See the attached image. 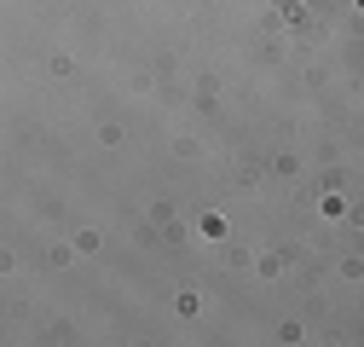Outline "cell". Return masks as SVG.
<instances>
[{"mask_svg": "<svg viewBox=\"0 0 364 347\" xmlns=\"http://www.w3.org/2000/svg\"><path fill=\"white\" fill-rule=\"evenodd\" d=\"M358 6H364V0H358Z\"/></svg>", "mask_w": 364, "mask_h": 347, "instance_id": "obj_1", "label": "cell"}]
</instances>
